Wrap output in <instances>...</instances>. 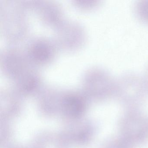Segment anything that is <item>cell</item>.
I'll return each mask as SVG.
<instances>
[{
	"instance_id": "cell-1",
	"label": "cell",
	"mask_w": 148,
	"mask_h": 148,
	"mask_svg": "<svg viewBox=\"0 0 148 148\" xmlns=\"http://www.w3.org/2000/svg\"><path fill=\"white\" fill-rule=\"evenodd\" d=\"M28 12L21 1H0L1 33L11 45H17L27 38L30 30Z\"/></svg>"
},
{
	"instance_id": "cell-3",
	"label": "cell",
	"mask_w": 148,
	"mask_h": 148,
	"mask_svg": "<svg viewBox=\"0 0 148 148\" xmlns=\"http://www.w3.org/2000/svg\"><path fill=\"white\" fill-rule=\"evenodd\" d=\"M2 50L0 54V66L4 76L12 82L26 71L35 66L27 58L25 49L10 45Z\"/></svg>"
},
{
	"instance_id": "cell-4",
	"label": "cell",
	"mask_w": 148,
	"mask_h": 148,
	"mask_svg": "<svg viewBox=\"0 0 148 148\" xmlns=\"http://www.w3.org/2000/svg\"><path fill=\"white\" fill-rule=\"evenodd\" d=\"M25 51L32 64L39 68L52 63L59 50L53 38L38 36L29 40Z\"/></svg>"
},
{
	"instance_id": "cell-5",
	"label": "cell",
	"mask_w": 148,
	"mask_h": 148,
	"mask_svg": "<svg viewBox=\"0 0 148 148\" xmlns=\"http://www.w3.org/2000/svg\"><path fill=\"white\" fill-rule=\"evenodd\" d=\"M32 11L38 14L43 25L54 29L66 20L64 8L56 1L34 0Z\"/></svg>"
},
{
	"instance_id": "cell-8",
	"label": "cell",
	"mask_w": 148,
	"mask_h": 148,
	"mask_svg": "<svg viewBox=\"0 0 148 148\" xmlns=\"http://www.w3.org/2000/svg\"><path fill=\"white\" fill-rule=\"evenodd\" d=\"M73 5L81 10H88L97 6L98 1L94 0H74Z\"/></svg>"
},
{
	"instance_id": "cell-9",
	"label": "cell",
	"mask_w": 148,
	"mask_h": 148,
	"mask_svg": "<svg viewBox=\"0 0 148 148\" xmlns=\"http://www.w3.org/2000/svg\"><path fill=\"white\" fill-rule=\"evenodd\" d=\"M136 11L141 19L148 22V1H141L138 4Z\"/></svg>"
},
{
	"instance_id": "cell-6",
	"label": "cell",
	"mask_w": 148,
	"mask_h": 148,
	"mask_svg": "<svg viewBox=\"0 0 148 148\" xmlns=\"http://www.w3.org/2000/svg\"><path fill=\"white\" fill-rule=\"evenodd\" d=\"M43 82V77L39 69L33 66L12 82L15 88L20 92L31 93L39 89Z\"/></svg>"
},
{
	"instance_id": "cell-2",
	"label": "cell",
	"mask_w": 148,
	"mask_h": 148,
	"mask_svg": "<svg viewBox=\"0 0 148 148\" xmlns=\"http://www.w3.org/2000/svg\"><path fill=\"white\" fill-rule=\"evenodd\" d=\"M54 30L53 39L59 51H76L81 49L86 43L85 28L78 21L66 19Z\"/></svg>"
},
{
	"instance_id": "cell-7",
	"label": "cell",
	"mask_w": 148,
	"mask_h": 148,
	"mask_svg": "<svg viewBox=\"0 0 148 148\" xmlns=\"http://www.w3.org/2000/svg\"><path fill=\"white\" fill-rule=\"evenodd\" d=\"M63 107L66 112L72 116H79L84 108V102L81 95L76 92H69L63 98Z\"/></svg>"
}]
</instances>
